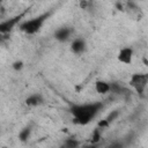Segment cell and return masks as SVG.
I'll use <instances>...</instances> for the list:
<instances>
[{"label":"cell","mask_w":148,"mask_h":148,"mask_svg":"<svg viewBox=\"0 0 148 148\" xmlns=\"http://www.w3.org/2000/svg\"><path fill=\"white\" fill-rule=\"evenodd\" d=\"M64 147L66 148H75L77 146H80V142L76 140V139H66L62 143Z\"/></svg>","instance_id":"12"},{"label":"cell","mask_w":148,"mask_h":148,"mask_svg":"<svg viewBox=\"0 0 148 148\" xmlns=\"http://www.w3.org/2000/svg\"><path fill=\"white\" fill-rule=\"evenodd\" d=\"M23 66H24V64H23L22 60H16V61H14V62L12 64V68H13L14 71H16V72L21 71V69L23 68Z\"/></svg>","instance_id":"14"},{"label":"cell","mask_w":148,"mask_h":148,"mask_svg":"<svg viewBox=\"0 0 148 148\" xmlns=\"http://www.w3.org/2000/svg\"><path fill=\"white\" fill-rule=\"evenodd\" d=\"M116 7H117V9H118V10H121V12H124V10H125L124 5H123L120 1H117V2H116Z\"/></svg>","instance_id":"17"},{"label":"cell","mask_w":148,"mask_h":148,"mask_svg":"<svg viewBox=\"0 0 148 148\" xmlns=\"http://www.w3.org/2000/svg\"><path fill=\"white\" fill-rule=\"evenodd\" d=\"M95 90L99 95H106L110 92V83L103 80H98L95 82Z\"/></svg>","instance_id":"9"},{"label":"cell","mask_w":148,"mask_h":148,"mask_svg":"<svg viewBox=\"0 0 148 148\" xmlns=\"http://www.w3.org/2000/svg\"><path fill=\"white\" fill-rule=\"evenodd\" d=\"M79 6H80L81 9H86V8L89 6V0H80Z\"/></svg>","instance_id":"16"},{"label":"cell","mask_w":148,"mask_h":148,"mask_svg":"<svg viewBox=\"0 0 148 148\" xmlns=\"http://www.w3.org/2000/svg\"><path fill=\"white\" fill-rule=\"evenodd\" d=\"M133 57H134V51L131 46H125L123 49H120L117 59L119 62L125 64V65H131L133 61Z\"/></svg>","instance_id":"5"},{"label":"cell","mask_w":148,"mask_h":148,"mask_svg":"<svg viewBox=\"0 0 148 148\" xmlns=\"http://www.w3.org/2000/svg\"><path fill=\"white\" fill-rule=\"evenodd\" d=\"M27 12H28V9H25L22 13H20L18 15H15V16H13L10 18H7V20L2 21L0 23V35H7V34H9L17 24H20L22 22V18L25 16Z\"/></svg>","instance_id":"4"},{"label":"cell","mask_w":148,"mask_h":148,"mask_svg":"<svg viewBox=\"0 0 148 148\" xmlns=\"http://www.w3.org/2000/svg\"><path fill=\"white\" fill-rule=\"evenodd\" d=\"M2 1H3V0H0V3H1V2H2Z\"/></svg>","instance_id":"19"},{"label":"cell","mask_w":148,"mask_h":148,"mask_svg":"<svg viewBox=\"0 0 148 148\" xmlns=\"http://www.w3.org/2000/svg\"><path fill=\"white\" fill-rule=\"evenodd\" d=\"M148 84V74L146 73H134L130 77V86L139 95H143Z\"/></svg>","instance_id":"3"},{"label":"cell","mask_w":148,"mask_h":148,"mask_svg":"<svg viewBox=\"0 0 148 148\" xmlns=\"http://www.w3.org/2000/svg\"><path fill=\"white\" fill-rule=\"evenodd\" d=\"M24 103H25V105L29 106V108H36V106L43 105V104L45 103V99H44V97H43L42 94L35 92V94L29 95V96L25 98Z\"/></svg>","instance_id":"7"},{"label":"cell","mask_w":148,"mask_h":148,"mask_svg":"<svg viewBox=\"0 0 148 148\" xmlns=\"http://www.w3.org/2000/svg\"><path fill=\"white\" fill-rule=\"evenodd\" d=\"M73 31H74L73 28L67 27V25H64V27L58 28V29L54 31L53 36H54V38H56L58 42H61V43H62V42H66V40H68V39L71 38Z\"/></svg>","instance_id":"6"},{"label":"cell","mask_w":148,"mask_h":148,"mask_svg":"<svg viewBox=\"0 0 148 148\" xmlns=\"http://www.w3.org/2000/svg\"><path fill=\"white\" fill-rule=\"evenodd\" d=\"M110 147H112V148H120V147H123V143H120V142H113V143H111L110 145Z\"/></svg>","instance_id":"18"},{"label":"cell","mask_w":148,"mask_h":148,"mask_svg":"<svg viewBox=\"0 0 148 148\" xmlns=\"http://www.w3.org/2000/svg\"><path fill=\"white\" fill-rule=\"evenodd\" d=\"M104 108L102 102H91L82 104H73L69 109V112L73 116V121L77 125L89 124Z\"/></svg>","instance_id":"1"},{"label":"cell","mask_w":148,"mask_h":148,"mask_svg":"<svg viewBox=\"0 0 148 148\" xmlns=\"http://www.w3.org/2000/svg\"><path fill=\"white\" fill-rule=\"evenodd\" d=\"M119 114H120V111H119V110H113V111H111V112L106 116L105 120H106L109 124H111V123H113V121L119 117Z\"/></svg>","instance_id":"13"},{"label":"cell","mask_w":148,"mask_h":148,"mask_svg":"<svg viewBox=\"0 0 148 148\" xmlns=\"http://www.w3.org/2000/svg\"><path fill=\"white\" fill-rule=\"evenodd\" d=\"M101 139H102V134H101V128H95L94 130V132H92V134H91V139H90V142L92 143V145H96V143H98L99 141H101Z\"/></svg>","instance_id":"11"},{"label":"cell","mask_w":148,"mask_h":148,"mask_svg":"<svg viewBox=\"0 0 148 148\" xmlns=\"http://www.w3.org/2000/svg\"><path fill=\"white\" fill-rule=\"evenodd\" d=\"M52 12H53V10L51 9V10H47V12H45V13H43V14H40V15L34 17V18L22 21V22L18 24V29H20L22 32L27 34V35L37 34V32L42 29V27L44 25V23L47 21V18L51 16Z\"/></svg>","instance_id":"2"},{"label":"cell","mask_w":148,"mask_h":148,"mask_svg":"<svg viewBox=\"0 0 148 148\" xmlns=\"http://www.w3.org/2000/svg\"><path fill=\"white\" fill-rule=\"evenodd\" d=\"M89 1H91V0H89Z\"/></svg>","instance_id":"20"},{"label":"cell","mask_w":148,"mask_h":148,"mask_svg":"<svg viewBox=\"0 0 148 148\" xmlns=\"http://www.w3.org/2000/svg\"><path fill=\"white\" fill-rule=\"evenodd\" d=\"M31 135V127L30 126H27L24 128H22L18 133V139L22 141V142H25Z\"/></svg>","instance_id":"10"},{"label":"cell","mask_w":148,"mask_h":148,"mask_svg":"<svg viewBox=\"0 0 148 148\" xmlns=\"http://www.w3.org/2000/svg\"><path fill=\"white\" fill-rule=\"evenodd\" d=\"M87 50V43L82 37L74 38L71 43V51L74 54H81Z\"/></svg>","instance_id":"8"},{"label":"cell","mask_w":148,"mask_h":148,"mask_svg":"<svg viewBox=\"0 0 148 148\" xmlns=\"http://www.w3.org/2000/svg\"><path fill=\"white\" fill-rule=\"evenodd\" d=\"M109 126H110V124L105 120V118H104V119H102V120H99V121H98V124H97V127H98V128H101V130L106 128V127H109Z\"/></svg>","instance_id":"15"}]
</instances>
